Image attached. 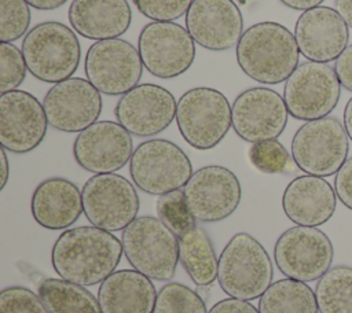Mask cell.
Instances as JSON below:
<instances>
[{
	"mask_svg": "<svg viewBox=\"0 0 352 313\" xmlns=\"http://www.w3.org/2000/svg\"><path fill=\"white\" fill-rule=\"evenodd\" d=\"M122 243L98 227L63 231L51 251L55 272L65 280L89 287L106 280L121 261Z\"/></svg>",
	"mask_w": 352,
	"mask_h": 313,
	"instance_id": "1",
	"label": "cell"
},
{
	"mask_svg": "<svg viewBox=\"0 0 352 313\" xmlns=\"http://www.w3.org/2000/svg\"><path fill=\"white\" fill-rule=\"evenodd\" d=\"M241 70L252 80L275 85L286 81L297 69L300 49L286 26L264 21L248 27L235 47Z\"/></svg>",
	"mask_w": 352,
	"mask_h": 313,
	"instance_id": "2",
	"label": "cell"
},
{
	"mask_svg": "<svg viewBox=\"0 0 352 313\" xmlns=\"http://www.w3.org/2000/svg\"><path fill=\"white\" fill-rule=\"evenodd\" d=\"M274 268L263 244L246 232L235 233L223 248L217 281L231 298L252 301L271 286Z\"/></svg>",
	"mask_w": 352,
	"mask_h": 313,
	"instance_id": "3",
	"label": "cell"
},
{
	"mask_svg": "<svg viewBox=\"0 0 352 313\" xmlns=\"http://www.w3.org/2000/svg\"><path fill=\"white\" fill-rule=\"evenodd\" d=\"M28 71L40 81L56 84L70 78L81 59V47L74 30L47 21L33 26L22 41Z\"/></svg>",
	"mask_w": 352,
	"mask_h": 313,
	"instance_id": "4",
	"label": "cell"
},
{
	"mask_svg": "<svg viewBox=\"0 0 352 313\" xmlns=\"http://www.w3.org/2000/svg\"><path fill=\"white\" fill-rule=\"evenodd\" d=\"M122 251L133 269L151 280L173 279L179 264V239L158 217H136L121 236Z\"/></svg>",
	"mask_w": 352,
	"mask_h": 313,
	"instance_id": "5",
	"label": "cell"
},
{
	"mask_svg": "<svg viewBox=\"0 0 352 313\" xmlns=\"http://www.w3.org/2000/svg\"><path fill=\"white\" fill-rule=\"evenodd\" d=\"M224 93L197 86L177 100L176 124L182 137L197 150L216 147L232 126V110Z\"/></svg>",
	"mask_w": 352,
	"mask_h": 313,
	"instance_id": "6",
	"label": "cell"
},
{
	"mask_svg": "<svg viewBox=\"0 0 352 313\" xmlns=\"http://www.w3.org/2000/svg\"><path fill=\"white\" fill-rule=\"evenodd\" d=\"M129 173L140 191L161 196L184 188L192 176V165L177 144L165 139H150L135 148Z\"/></svg>",
	"mask_w": 352,
	"mask_h": 313,
	"instance_id": "7",
	"label": "cell"
},
{
	"mask_svg": "<svg viewBox=\"0 0 352 313\" xmlns=\"http://www.w3.org/2000/svg\"><path fill=\"white\" fill-rule=\"evenodd\" d=\"M349 137L344 125L333 117L307 121L292 140L294 165L307 174L329 177L348 159Z\"/></svg>",
	"mask_w": 352,
	"mask_h": 313,
	"instance_id": "8",
	"label": "cell"
},
{
	"mask_svg": "<svg viewBox=\"0 0 352 313\" xmlns=\"http://www.w3.org/2000/svg\"><path fill=\"white\" fill-rule=\"evenodd\" d=\"M341 84L336 70L320 62H304L286 80L283 99L289 114L301 121L327 117L338 104Z\"/></svg>",
	"mask_w": 352,
	"mask_h": 313,
	"instance_id": "9",
	"label": "cell"
},
{
	"mask_svg": "<svg viewBox=\"0 0 352 313\" xmlns=\"http://www.w3.org/2000/svg\"><path fill=\"white\" fill-rule=\"evenodd\" d=\"M87 220L100 229H125L139 211L140 200L133 184L116 173L95 174L81 189Z\"/></svg>",
	"mask_w": 352,
	"mask_h": 313,
	"instance_id": "10",
	"label": "cell"
},
{
	"mask_svg": "<svg viewBox=\"0 0 352 313\" xmlns=\"http://www.w3.org/2000/svg\"><path fill=\"white\" fill-rule=\"evenodd\" d=\"M333 257L330 237L316 227H292L278 237L274 247L280 273L304 283L319 280L330 269Z\"/></svg>",
	"mask_w": 352,
	"mask_h": 313,
	"instance_id": "11",
	"label": "cell"
},
{
	"mask_svg": "<svg viewBox=\"0 0 352 313\" xmlns=\"http://www.w3.org/2000/svg\"><path fill=\"white\" fill-rule=\"evenodd\" d=\"M84 70L100 93L118 96L139 85L143 62L136 47L117 37L94 43L87 51Z\"/></svg>",
	"mask_w": 352,
	"mask_h": 313,
	"instance_id": "12",
	"label": "cell"
},
{
	"mask_svg": "<svg viewBox=\"0 0 352 313\" xmlns=\"http://www.w3.org/2000/svg\"><path fill=\"white\" fill-rule=\"evenodd\" d=\"M138 49L146 70L164 80L182 76L195 59V41L186 27L175 22L147 23L140 30Z\"/></svg>",
	"mask_w": 352,
	"mask_h": 313,
	"instance_id": "13",
	"label": "cell"
},
{
	"mask_svg": "<svg viewBox=\"0 0 352 313\" xmlns=\"http://www.w3.org/2000/svg\"><path fill=\"white\" fill-rule=\"evenodd\" d=\"M183 189L191 214L201 222L226 220L236 210L242 199L238 177L220 165L195 170Z\"/></svg>",
	"mask_w": 352,
	"mask_h": 313,
	"instance_id": "14",
	"label": "cell"
},
{
	"mask_svg": "<svg viewBox=\"0 0 352 313\" xmlns=\"http://www.w3.org/2000/svg\"><path fill=\"white\" fill-rule=\"evenodd\" d=\"M231 110L232 129L252 144L278 139L290 115L283 96L265 86L249 88L239 93Z\"/></svg>",
	"mask_w": 352,
	"mask_h": 313,
	"instance_id": "15",
	"label": "cell"
},
{
	"mask_svg": "<svg viewBox=\"0 0 352 313\" xmlns=\"http://www.w3.org/2000/svg\"><path fill=\"white\" fill-rule=\"evenodd\" d=\"M176 108V99L166 88L144 82L121 95L114 115L131 135L151 137L172 124Z\"/></svg>",
	"mask_w": 352,
	"mask_h": 313,
	"instance_id": "16",
	"label": "cell"
},
{
	"mask_svg": "<svg viewBox=\"0 0 352 313\" xmlns=\"http://www.w3.org/2000/svg\"><path fill=\"white\" fill-rule=\"evenodd\" d=\"M43 106L50 126L60 132L80 133L98 121L102 96L88 80L70 77L50 88Z\"/></svg>",
	"mask_w": 352,
	"mask_h": 313,
	"instance_id": "17",
	"label": "cell"
},
{
	"mask_svg": "<svg viewBox=\"0 0 352 313\" xmlns=\"http://www.w3.org/2000/svg\"><path fill=\"white\" fill-rule=\"evenodd\" d=\"M48 125L44 106L36 96L19 89L1 93L0 143L7 151H33L44 140Z\"/></svg>",
	"mask_w": 352,
	"mask_h": 313,
	"instance_id": "18",
	"label": "cell"
},
{
	"mask_svg": "<svg viewBox=\"0 0 352 313\" xmlns=\"http://www.w3.org/2000/svg\"><path fill=\"white\" fill-rule=\"evenodd\" d=\"M133 151L131 133L114 121H96L81 130L73 143L78 166L95 174L120 170L131 161Z\"/></svg>",
	"mask_w": 352,
	"mask_h": 313,
	"instance_id": "19",
	"label": "cell"
},
{
	"mask_svg": "<svg viewBox=\"0 0 352 313\" xmlns=\"http://www.w3.org/2000/svg\"><path fill=\"white\" fill-rule=\"evenodd\" d=\"M192 40L209 51L236 47L243 34V18L234 0H194L186 14Z\"/></svg>",
	"mask_w": 352,
	"mask_h": 313,
	"instance_id": "20",
	"label": "cell"
},
{
	"mask_svg": "<svg viewBox=\"0 0 352 313\" xmlns=\"http://www.w3.org/2000/svg\"><path fill=\"white\" fill-rule=\"evenodd\" d=\"M294 37L300 54L312 62L336 60L349 41V26L336 8L319 5L297 18Z\"/></svg>",
	"mask_w": 352,
	"mask_h": 313,
	"instance_id": "21",
	"label": "cell"
},
{
	"mask_svg": "<svg viewBox=\"0 0 352 313\" xmlns=\"http://www.w3.org/2000/svg\"><path fill=\"white\" fill-rule=\"evenodd\" d=\"M337 207V194L324 177L302 174L293 178L282 195V209L296 225L318 227L327 222Z\"/></svg>",
	"mask_w": 352,
	"mask_h": 313,
	"instance_id": "22",
	"label": "cell"
},
{
	"mask_svg": "<svg viewBox=\"0 0 352 313\" xmlns=\"http://www.w3.org/2000/svg\"><path fill=\"white\" fill-rule=\"evenodd\" d=\"M30 210L40 227L51 231L66 229L84 213L82 195L70 180L51 177L41 181L33 191Z\"/></svg>",
	"mask_w": 352,
	"mask_h": 313,
	"instance_id": "23",
	"label": "cell"
},
{
	"mask_svg": "<svg viewBox=\"0 0 352 313\" xmlns=\"http://www.w3.org/2000/svg\"><path fill=\"white\" fill-rule=\"evenodd\" d=\"M70 26L89 40L117 38L132 22L126 0H73L67 11Z\"/></svg>",
	"mask_w": 352,
	"mask_h": 313,
	"instance_id": "24",
	"label": "cell"
},
{
	"mask_svg": "<svg viewBox=\"0 0 352 313\" xmlns=\"http://www.w3.org/2000/svg\"><path fill=\"white\" fill-rule=\"evenodd\" d=\"M157 294L150 277L136 269H121L100 283L98 301L102 313H153Z\"/></svg>",
	"mask_w": 352,
	"mask_h": 313,
	"instance_id": "25",
	"label": "cell"
},
{
	"mask_svg": "<svg viewBox=\"0 0 352 313\" xmlns=\"http://www.w3.org/2000/svg\"><path fill=\"white\" fill-rule=\"evenodd\" d=\"M179 239V259L195 286H210L217 279L219 258L205 229L198 225L187 229Z\"/></svg>",
	"mask_w": 352,
	"mask_h": 313,
	"instance_id": "26",
	"label": "cell"
},
{
	"mask_svg": "<svg viewBox=\"0 0 352 313\" xmlns=\"http://www.w3.org/2000/svg\"><path fill=\"white\" fill-rule=\"evenodd\" d=\"M37 294L48 313H102L99 301L91 291L62 277L43 279Z\"/></svg>",
	"mask_w": 352,
	"mask_h": 313,
	"instance_id": "27",
	"label": "cell"
},
{
	"mask_svg": "<svg viewBox=\"0 0 352 313\" xmlns=\"http://www.w3.org/2000/svg\"><path fill=\"white\" fill-rule=\"evenodd\" d=\"M260 313H319L315 291L304 281L280 279L258 298Z\"/></svg>",
	"mask_w": 352,
	"mask_h": 313,
	"instance_id": "28",
	"label": "cell"
},
{
	"mask_svg": "<svg viewBox=\"0 0 352 313\" xmlns=\"http://www.w3.org/2000/svg\"><path fill=\"white\" fill-rule=\"evenodd\" d=\"M319 313H352V268H330L315 287Z\"/></svg>",
	"mask_w": 352,
	"mask_h": 313,
	"instance_id": "29",
	"label": "cell"
},
{
	"mask_svg": "<svg viewBox=\"0 0 352 313\" xmlns=\"http://www.w3.org/2000/svg\"><path fill=\"white\" fill-rule=\"evenodd\" d=\"M153 313H208L198 292L182 283H168L157 294Z\"/></svg>",
	"mask_w": 352,
	"mask_h": 313,
	"instance_id": "30",
	"label": "cell"
},
{
	"mask_svg": "<svg viewBox=\"0 0 352 313\" xmlns=\"http://www.w3.org/2000/svg\"><path fill=\"white\" fill-rule=\"evenodd\" d=\"M248 158L261 173L276 174L293 172V156L276 139L253 143L248 151Z\"/></svg>",
	"mask_w": 352,
	"mask_h": 313,
	"instance_id": "31",
	"label": "cell"
},
{
	"mask_svg": "<svg viewBox=\"0 0 352 313\" xmlns=\"http://www.w3.org/2000/svg\"><path fill=\"white\" fill-rule=\"evenodd\" d=\"M155 210L158 218L175 232L176 236L197 225V220L187 206L184 189H176L158 196Z\"/></svg>",
	"mask_w": 352,
	"mask_h": 313,
	"instance_id": "32",
	"label": "cell"
},
{
	"mask_svg": "<svg viewBox=\"0 0 352 313\" xmlns=\"http://www.w3.org/2000/svg\"><path fill=\"white\" fill-rule=\"evenodd\" d=\"M30 5L26 0H0V40L14 43L28 33Z\"/></svg>",
	"mask_w": 352,
	"mask_h": 313,
	"instance_id": "33",
	"label": "cell"
},
{
	"mask_svg": "<svg viewBox=\"0 0 352 313\" xmlns=\"http://www.w3.org/2000/svg\"><path fill=\"white\" fill-rule=\"evenodd\" d=\"M28 66L22 51L12 43L0 44V92L16 89L25 80Z\"/></svg>",
	"mask_w": 352,
	"mask_h": 313,
	"instance_id": "34",
	"label": "cell"
},
{
	"mask_svg": "<svg viewBox=\"0 0 352 313\" xmlns=\"http://www.w3.org/2000/svg\"><path fill=\"white\" fill-rule=\"evenodd\" d=\"M0 313H48V310L38 294L22 286H12L0 292Z\"/></svg>",
	"mask_w": 352,
	"mask_h": 313,
	"instance_id": "35",
	"label": "cell"
},
{
	"mask_svg": "<svg viewBox=\"0 0 352 313\" xmlns=\"http://www.w3.org/2000/svg\"><path fill=\"white\" fill-rule=\"evenodd\" d=\"M194 0H133L135 7L146 18L172 22L186 15Z\"/></svg>",
	"mask_w": 352,
	"mask_h": 313,
	"instance_id": "36",
	"label": "cell"
},
{
	"mask_svg": "<svg viewBox=\"0 0 352 313\" xmlns=\"http://www.w3.org/2000/svg\"><path fill=\"white\" fill-rule=\"evenodd\" d=\"M334 191L340 202L352 210V158H348L341 169L336 173Z\"/></svg>",
	"mask_w": 352,
	"mask_h": 313,
	"instance_id": "37",
	"label": "cell"
},
{
	"mask_svg": "<svg viewBox=\"0 0 352 313\" xmlns=\"http://www.w3.org/2000/svg\"><path fill=\"white\" fill-rule=\"evenodd\" d=\"M334 70L341 86L352 92V44L348 45L344 52L336 59Z\"/></svg>",
	"mask_w": 352,
	"mask_h": 313,
	"instance_id": "38",
	"label": "cell"
},
{
	"mask_svg": "<svg viewBox=\"0 0 352 313\" xmlns=\"http://www.w3.org/2000/svg\"><path fill=\"white\" fill-rule=\"evenodd\" d=\"M208 313H260V312L250 302L230 297L216 302Z\"/></svg>",
	"mask_w": 352,
	"mask_h": 313,
	"instance_id": "39",
	"label": "cell"
},
{
	"mask_svg": "<svg viewBox=\"0 0 352 313\" xmlns=\"http://www.w3.org/2000/svg\"><path fill=\"white\" fill-rule=\"evenodd\" d=\"M279 1L292 10L307 11V10L319 7L324 0H279Z\"/></svg>",
	"mask_w": 352,
	"mask_h": 313,
	"instance_id": "40",
	"label": "cell"
},
{
	"mask_svg": "<svg viewBox=\"0 0 352 313\" xmlns=\"http://www.w3.org/2000/svg\"><path fill=\"white\" fill-rule=\"evenodd\" d=\"M337 12L342 16L349 27H352V0H334Z\"/></svg>",
	"mask_w": 352,
	"mask_h": 313,
	"instance_id": "41",
	"label": "cell"
},
{
	"mask_svg": "<svg viewBox=\"0 0 352 313\" xmlns=\"http://www.w3.org/2000/svg\"><path fill=\"white\" fill-rule=\"evenodd\" d=\"M28 4L36 10L51 11L62 7L67 0H26Z\"/></svg>",
	"mask_w": 352,
	"mask_h": 313,
	"instance_id": "42",
	"label": "cell"
},
{
	"mask_svg": "<svg viewBox=\"0 0 352 313\" xmlns=\"http://www.w3.org/2000/svg\"><path fill=\"white\" fill-rule=\"evenodd\" d=\"M7 150L1 147L0 150V156H1V181H0V189H4L8 176H10V166H8V158H7Z\"/></svg>",
	"mask_w": 352,
	"mask_h": 313,
	"instance_id": "43",
	"label": "cell"
},
{
	"mask_svg": "<svg viewBox=\"0 0 352 313\" xmlns=\"http://www.w3.org/2000/svg\"><path fill=\"white\" fill-rule=\"evenodd\" d=\"M344 128L348 133L349 140L352 141V97L346 102L344 108Z\"/></svg>",
	"mask_w": 352,
	"mask_h": 313,
	"instance_id": "44",
	"label": "cell"
},
{
	"mask_svg": "<svg viewBox=\"0 0 352 313\" xmlns=\"http://www.w3.org/2000/svg\"><path fill=\"white\" fill-rule=\"evenodd\" d=\"M197 292H198V295L206 302L208 299H209V297H210V291H209V286H197V290H195Z\"/></svg>",
	"mask_w": 352,
	"mask_h": 313,
	"instance_id": "45",
	"label": "cell"
},
{
	"mask_svg": "<svg viewBox=\"0 0 352 313\" xmlns=\"http://www.w3.org/2000/svg\"><path fill=\"white\" fill-rule=\"evenodd\" d=\"M239 1H246V0H239Z\"/></svg>",
	"mask_w": 352,
	"mask_h": 313,
	"instance_id": "46",
	"label": "cell"
}]
</instances>
